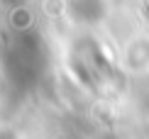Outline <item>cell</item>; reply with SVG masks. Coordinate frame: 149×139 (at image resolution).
Listing matches in <instances>:
<instances>
[{"mask_svg":"<svg viewBox=\"0 0 149 139\" xmlns=\"http://www.w3.org/2000/svg\"><path fill=\"white\" fill-rule=\"evenodd\" d=\"M69 10L78 22H98L105 15L103 0H69Z\"/></svg>","mask_w":149,"mask_h":139,"instance_id":"obj_1","label":"cell"},{"mask_svg":"<svg viewBox=\"0 0 149 139\" xmlns=\"http://www.w3.org/2000/svg\"><path fill=\"white\" fill-rule=\"evenodd\" d=\"M5 5H10V8H20V5H24L27 0H3Z\"/></svg>","mask_w":149,"mask_h":139,"instance_id":"obj_2","label":"cell"}]
</instances>
